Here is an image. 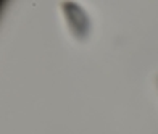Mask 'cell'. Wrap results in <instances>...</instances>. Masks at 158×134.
I'll list each match as a JSON object with an SVG mask.
<instances>
[{
	"label": "cell",
	"mask_w": 158,
	"mask_h": 134,
	"mask_svg": "<svg viewBox=\"0 0 158 134\" xmlns=\"http://www.w3.org/2000/svg\"><path fill=\"white\" fill-rule=\"evenodd\" d=\"M60 10L64 21H66V26L71 36L79 42L87 40L92 34V21L84 6L77 2L66 0V2L60 3Z\"/></svg>",
	"instance_id": "1"
},
{
	"label": "cell",
	"mask_w": 158,
	"mask_h": 134,
	"mask_svg": "<svg viewBox=\"0 0 158 134\" xmlns=\"http://www.w3.org/2000/svg\"><path fill=\"white\" fill-rule=\"evenodd\" d=\"M156 86H158V77H156Z\"/></svg>",
	"instance_id": "2"
}]
</instances>
